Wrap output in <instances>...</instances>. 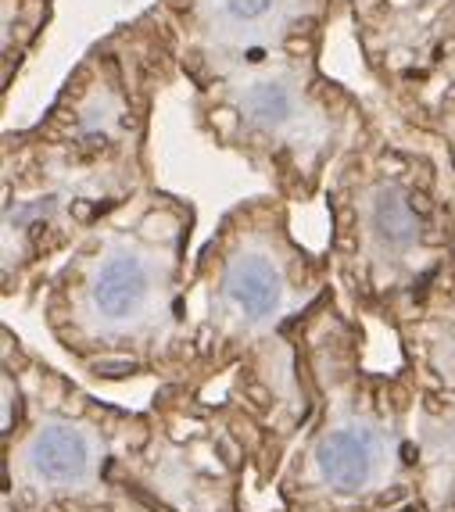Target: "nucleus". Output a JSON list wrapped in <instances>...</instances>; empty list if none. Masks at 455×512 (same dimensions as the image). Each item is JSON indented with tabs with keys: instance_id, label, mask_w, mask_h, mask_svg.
<instances>
[{
	"instance_id": "1",
	"label": "nucleus",
	"mask_w": 455,
	"mask_h": 512,
	"mask_svg": "<svg viewBox=\"0 0 455 512\" xmlns=\"http://www.w3.org/2000/svg\"><path fill=\"white\" fill-rule=\"evenodd\" d=\"M176 248H165L155 233L115 230L76 258L65 276L69 323L65 348H104L108 355L144 359L147 348L165 344V330L180 312L176 301Z\"/></svg>"
},
{
	"instance_id": "2",
	"label": "nucleus",
	"mask_w": 455,
	"mask_h": 512,
	"mask_svg": "<svg viewBox=\"0 0 455 512\" xmlns=\"http://www.w3.org/2000/svg\"><path fill=\"white\" fill-rule=\"evenodd\" d=\"M344 201V258L359 269L362 287L377 294L420 287L445 251L430 183L413 169H373L348 187Z\"/></svg>"
},
{
	"instance_id": "3",
	"label": "nucleus",
	"mask_w": 455,
	"mask_h": 512,
	"mask_svg": "<svg viewBox=\"0 0 455 512\" xmlns=\"http://www.w3.org/2000/svg\"><path fill=\"white\" fill-rule=\"evenodd\" d=\"M305 487L327 495L337 512H377L395 502L405 459L395 416L366 402L330 405L327 423L309 434L301 452Z\"/></svg>"
},
{
	"instance_id": "4",
	"label": "nucleus",
	"mask_w": 455,
	"mask_h": 512,
	"mask_svg": "<svg viewBox=\"0 0 455 512\" xmlns=\"http://www.w3.org/2000/svg\"><path fill=\"white\" fill-rule=\"evenodd\" d=\"M101 423L69 405H47L29 423L15 430V448L8 444V473L18 495L33 498V505L72 502L101 477L104 434Z\"/></svg>"
},
{
	"instance_id": "5",
	"label": "nucleus",
	"mask_w": 455,
	"mask_h": 512,
	"mask_svg": "<svg viewBox=\"0 0 455 512\" xmlns=\"http://www.w3.org/2000/svg\"><path fill=\"white\" fill-rule=\"evenodd\" d=\"M215 255V248H212ZM305 258V255H301ZM301 258L280 230H230L215 255V316L223 330H262L287 316Z\"/></svg>"
},
{
	"instance_id": "6",
	"label": "nucleus",
	"mask_w": 455,
	"mask_h": 512,
	"mask_svg": "<svg viewBox=\"0 0 455 512\" xmlns=\"http://www.w3.org/2000/svg\"><path fill=\"white\" fill-rule=\"evenodd\" d=\"M301 111H305V90L284 72H258L233 97L237 126H244V137L262 147L284 144L287 133L298 137Z\"/></svg>"
},
{
	"instance_id": "7",
	"label": "nucleus",
	"mask_w": 455,
	"mask_h": 512,
	"mask_svg": "<svg viewBox=\"0 0 455 512\" xmlns=\"http://www.w3.org/2000/svg\"><path fill=\"white\" fill-rule=\"evenodd\" d=\"M276 8H280V0H215V15L237 29L262 26Z\"/></svg>"
}]
</instances>
